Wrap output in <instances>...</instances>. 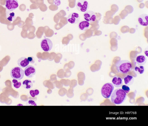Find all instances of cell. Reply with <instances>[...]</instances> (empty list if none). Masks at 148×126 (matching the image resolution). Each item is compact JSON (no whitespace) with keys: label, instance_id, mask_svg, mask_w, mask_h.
Here are the masks:
<instances>
[{"label":"cell","instance_id":"obj_1","mask_svg":"<svg viewBox=\"0 0 148 126\" xmlns=\"http://www.w3.org/2000/svg\"><path fill=\"white\" fill-rule=\"evenodd\" d=\"M111 96L112 102L114 104L119 105L125 101L127 94L122 89L118 88L113 92Z\"/></svg>","mask_w":148,"mask_h":126},{"label":"cell","instance_id":"obj_2","mask_svg":"<svg viewBox=\"0 0 148 126\" xmlns=\"http://www.w3.org/2000/svg\"><path fill=\"white\" fill-rule=\"evenodd\" d=\"M118 70L123 74H127L132 70V66L131 62L127 60H122L117 62L116 64Z\"/></svg>","mask_w":148,"mask_h":126},{"label":"cell","instance_id":"obj_3","mask_svg":"<svg viewBox=\"0 0 148 126\" xmlns=\"http://www.w3.org/2000/svg\"><path fill=\"white\" fill-rule=\"evenodd\" d=\"M114 89V86L112 83H107L104 84L101 89L102 95L106 99L110 98Z\"/></svg>","mask_w":148,"mask_h":126},{"label":"cell","instance_id":"obj_4","mask_svg":"<svg viewBox=\"0 0 148 126\" xmlns=\"http://www.w3.org/2000/svg\"><path fill=\"white\" fill-rule=\"evenodd\" d=\"M11 75L13 79L18 80L22 79L25 76V71L22 68L16 67L12 69L11 71Z\"/></svg>","mask_w":148,"mask_h":126},{"label":"cell","instance_id":"obj_5","mask_svg":"<svg viewBox=\"0 0 148 126\" xmlns=\"http://www.w3.org/2000/svg\"><path fill=\"white\" fill-rule=\"evenodd\" d=\"M41 49L45 52H49L52 49L53 44L52 41L49 38H45L41 42Z\"/></svg>","mask_w":148,"mask_h":126},{"label":"cell","instance_id":"obj_6","mask_svg":"<svg viewBox=\"0 0 148 126\" xmlns=\"http://www.w3.org/2000/svg\"><path fill=\"white\" fill-rule=\"evenodd\" d=\"M77 10L81 12H85L88 11L89 4L87 0H79L76 4Z\"/></svg>","mask_w":148,"mask_h":126},{"label":"cell","instance_id":"obj_7","mask_svg":"<svg viewBox=\"0 0 148 126\" xmlns=\"http://www.w3.org/2000/svg\"><path fill=\"white\" fill-rule=\"evenodd\" d=\"M84 20L90 23L94 22L96 20V13L92 11H87L83 14Z\"/></svg>","mask_w":148,"mask_h":126},{"label":"cell","instance_id":"obj_8","mask_svg":"<svg viewBox=\"0 0 148 126\" xmlns=\"http://www.w3.org/2000/svg\"><path fill=\"white\" fill-rule=\"evenodd\" d=\"M19 3L17 0H6L5 7L7 10L13 11L19 7Z\"/></svg>","mask_w":148,"mask_h":126},{"label":"cell","instance_id":"obj_9","mask_svg":"<svg viewBox=\"0 0 148 126\" xmlns=\"http://www.w3.org/2000/svg\"><path fill=\"white\" fill-rule=\"evenodd\" d=\"M80 16L78 13H72L69 14L68 18V21L70 23L75 24L80 21Z\"/></svg>","mask_w":148,"mask_h":126},{"label":"cell","instance_id":"obj_10","mask_svg":"<svg viewBox=\"0 0 148 126\" xmlns=\"http://www.w3.org/2000/svg\"><path fill=\"white\" fill-rule=\"evenodd\" d=\"M24 71L26 77L31 78L35 74L36 70L34 67L31 65H29L25 67Z\"/></svg>","mask_w":148,"mask_h":126},{"label":"cell","instance_id":"obj_11","mask_svg":"<svg viewBox=\"0 0 148 126\" xmlns=\"http://www.w3.org/2000/svg\"><path fill=\"white\" fill-rule=\"evenodd\" d=\"M90 23L85 20H81L78 23V28L80 31H86L88 29Z\"/></svg>","mask_w":148,"mask_h":126},{"label":"cell","instance_id":"obj_12","mask_svg":"<svg viewBox=\"0 0 148 126\" xmlns=\"http://www.w3.org/2000/svg\"><path fill=\"white\" fill-rule=\"evenodd\" d=\"M138 22L140 24L143 26H147L148 25V16L146 14H142L138 18Z\"/></svg>","mask_w":148,"mask_h":126},{"label":"cell","instance_id":"obj_13","mask_svg":"<svg viewBox=\"0 0 148 126\" xmlns=\"http://www.w3.org/2000/svg\"><path fill=\"white\" fill-rule=\"evenodd\" d=\"M17 64L19 67L23 68L26 67L29 64L28 59L25 57H22L18 60Z\"/></svg>","mask_w":148,"mask_h":126},{"label":"cell","instance_id":"obj_14","mask_svg":"<svg viewBox=\"0 0 148 126\" xmlns=\"http://www.w3.org/2000/svg\"><path fill=\"white\" fill-rule=\"evenodd\" d=\"M112 83L113 85L117 88L121 87L122 86L123 84V81L121 78L117 76L113 78Z\"/></svg>","mask_w":148,"mask_h":126},{"label":"cell","instance_id":"obj_15","mask_svg":"<svg viewBox=\"0 0 148 126\" xmlns=\"http://www.w3.org/2000/svg\"><path fill=\"white\" fill-rule=\"evenodd\" d=\"M136 60L138 65L143 66L146 63L147 59L146 56L141 55L138 56Z\"/></svg>","mask_w":148,"mask_h":126},{"label":"cell","instance_id":"obj_16","mask_svg":"<svg viewBox=\"0 0 148 126\" xmlns=\"http://www.w3.org/2000/svg\"><path fill=\"white\" fill-rule=\"evenodd\" d=\"M34 83L30 79H26L23 81L22 83L23 88L26 89H30L32 88Z\"/></svg>","mask_w":148,"mask_h":126},{"label":"cell","instance_id":"obj_17","mask_svg":"<svg viewBox=\"0 0 148 126\" xmlns=\"http://www.w3.org/2000/svg\"><path fill=\"white\" fill-rule=\"evenodd\" d=\"M7 19L10 21H13L16 18V16L13 11L7 10L6 12Z\"/></svg>","mask_w":148,"mask_h":126},{"label":"cell","instance_id":"obj_18","mask_svg":"<svg viewBox=\"0 0 148 126\" xmlns=\"http://www.w3.org/2000/svg\"><path fill=\"white\" fill-rule=\"evenodd\" d=\"M124 80L125 85L128 86L131 85L134 82L133 77L130 75H128L125 78Z\"/></svg>","mask_w":148,"mask_h":126},{"label":"cell","instance_id":"obj_19","mask_svg":"<svg viewBox=\"0 0 148 126\" xmlns=\"http://www.w3.org/2000/svg\"><path fill=\"white\" fill-rule=\"evenodd\" d=\"M135 70L138 74H143L144 72L145 68L143 66H137L135 68Z\"/></svg>","mask_w":148,"mask_h":126},{"label":"cell","instance_id":"obj_20","mask_svg":"<svg viewBox=\"0 0 148 126\" xmlns=\"http://www.w3.org/2000/svg\"><path fill=\"white\" fill-rule=\"evenodd\" d=\"M12 83L14 87L16 89L19 88L22 85V82L20 80L13 79Z\"/></svg>","mask_w":148,"mask_h":126},{"label":"cell","instance_id":"obj_21","mask_svg":"<svg viewBox=\"0 0 148 126\" xmlns=\"http://www.w3.org/2000/svg\"><path fill=\"white\" fill-rule=\"evenodd\" d=\"M29 93L31 96L32 98H34L36 96H37L39 94L40 91L37 89L34 90H32L30 91Z\"/></svg>","mask_w":148,"mask_h":126},{"label":"cell","instance_id":"obj_22","mask_svg":"<svg viewBox=\"0 0 148 126\" xmlns=\"http://www.w3.org/2000/svg\"><path fill=\"white\" fill-rule=\"evenodd\" d=\"M119 8L118 6L116 4H114L111 6V11L114 14L115 13L118 11Z\"/></svg>","mask_w":148,"mask_h":126},{"label":"cell","instance_id":"obj_23","mask_svg":"<svg viewBox=\"0 0 148 126\" xmlns=\"http://www.w3.org/2000/svg\"><path fill=\"white\" fill-rule=\"evenodd\" d=\"M69 6L71 8H73L76 5V0H68Z\"/></svg>","mask_w":148,"mask_h":126},{"label":"cell","instance_id":"obj_24","mask_svg":"<svg viewBox=\"0 0 148 126\" xmlns=\"http://www.w3.org/2000/svg\"><path fill=\"white\" fill-rule=\"evenodd\" d=\"M125 9L127 10L129 13H132L134 11L133 7L131 5L127 6L125 8Z\"/></svg>","mask_w":148,"mask_h":126},{"label":"cell","instance_id":"obj_25","mask_svg":"<svg viewBox=\"0 0 148 126\" xmlns=\"http://www.w3.org/2000/svg\"><path fill=\"white\" fill-rule=\"evenodd\" d=\"M39 8L40 10L42 12L46 11L47 9V6L45 4L39 5Z\"/></svg>","mask_w":148,"mask_h":126},{"label":"cell","instance_id":"obj_26","mask_svg":"<svg viewBox=\"0 0 148 126\" xmlns=\"http://www.w3.org/2000/svg\"><path fill=\"white\" fill-rule=\"evenodd\" d=\"M122 89L125 92L126 94H128L130 91L129 87L126 85H123L122 86Z\"/></svg>","mask_w":148,"mask_h":126},{"label":"cell","instance_id":"obj_27","mask_svg":"<svg viewBox=\"0 0 148 126\" xmlns=\"http://www.w3.org/2000/svg\"><path fill=\"white\" fill-rule=\"evenodd\" d=\"M49 8L51 11H54L58 10V7L56 5L52 4L50 6Z\"/></svg>","mask_w":148,"mask_h":126},{"label":"cell","instance_id":"obj_28","mask_svg":"<svg viewBox=\"0 0 148 126\" xmlns=\"http://www.w3.org/2000/svg\"><path fill=\"white\" fill-rule=\"evenodd\" d=\"M27 105L37 106V105L34 100H29L26 104Z\"/></svg>","mask_w":148,"mask_h":126},{"label":"cell","instance_id":"obj_29","mask_svg":"<svg viewBox=\"0 0 148 126\" xmlns=\"http://www.w3.org/2000/svg\"><path fill=\"white\" fill-rule=\"evenodd\" d=\"M27 59H28L29 63L31 64H34L35 62V59L34 57H28Z\"/></svg>","mask_w":148,"mask_h":126},{"label":"cell","instance_id":"obj_30","mask_svg":"<svg viewBox=\"0 0 148 126\" xmlns=\"http://www.w3.org/2000/svg\"><path fill=\"white\" fill-rule=\"evenodd\" d=\"M54 3H55V5L57 6H59L61 4V2L60 0H56V1L54 2Z\"/></svg>","mask_w":148,"mask_h":126},{"label":"cell","instance_id":"obj_31","mask_svg":"<svg viewBox=\"0 0 148 126\" xmlns=\"http://www.w3.org/2000/svg\"><path fill=\"white\" fill-rule=\"evenodd\" d=\"M144 53L145 55L147 57H148V47H147L145 49L144 51Z\"/></svg>","mask_w":148,"mask_h":126},{"label":"cell","instance_id":"obj_32","mask_svg":"<svg viewBox=\"0 0 148 126\" xmlns=\"http://www.w3.org/2000/svg\"><path fill=\"white\" fill-rule=\"evenodd\" d=\"M145 5L143 3H141L140 4L139 7L141 9H143L145 7Z\"/></svg>","mask_w":148,"mask_h":126},{"label":"cell","instance_id":"obj_33","mask_svg":"<svg viewBox=\"0 0 148 126\" xmlns=\"http://www.w3.org/2000/svg\"><path fill=\"white\" fill-rule=\"evenodd\" d=\"M47 1L50 4H54V0H47Z\"/></svg>","mask_w":148,"mask_h":126},{"label":"cell","instance_id":"obj_34","mask_svg":"<svg viewBox=\"0 0 148 126\" xmlns=\"http://www.w3.org/2000/svg\"><path fill=\"white\" fill-rule=\"evenodd\" d=\"M137 1L138 2L141 3L142 2L144 1V0H137Z\"/></svg>","mask_w":148,"mask_h":126},{"label":"cell","instance_id":"obj_35","mask_svg":"<svg viewBox=\"0 0 148 126\" xmlns=\"http://www.w3.org/2000/svg\"><path fill=\"white\" fill-rule=\"evenodd\" d=\"M146 6L147 8H148V1H147L146 2Z\"/></svg>","mask_w":148,"mask_h":126},{"label":"cell","instance_id":"obj_36","mask_svg":"<svg viewBox=\"0 0 148 126\" xmlns=\"http://www.w3.org/2000/svg\"><path fill=\"white\" fill-rule=\"evenodd\" d=\"M42 1H44V0H41Z\"/></svg>","mask_w":148,"mask_h":126}]
</instances>
